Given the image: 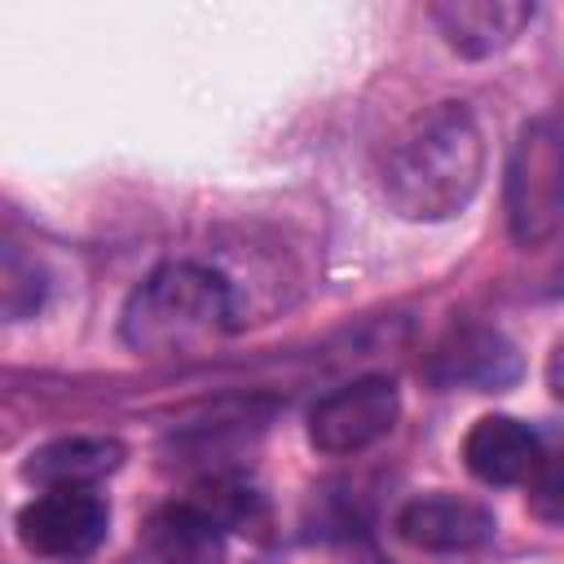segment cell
Here are the masks:
<instances>
[{
  "instance_id": "obj_1",
  "label": "cell",
  "mask_w": 564,
  "mask_h": 564,
  "mask_svg": "<svg viewBox=\"0 0 564 564\" xmlns=\"http://www.w3.org/2000/svg\"><path fill=\"white\" fill-rule=\"evenodd\" d=\"M485 137L463 101L423 110L388 150L383 198L401 220H454L480 189Z\"/></svg>"
},
{
  "instance_id": "obj_2",
  "label": "cell",
  "mask_w": 564,
  "mask_h": 564,
  "mask_svg": "<svg viewBox=\"0 0 564 564\" xmlns=\"http://www.w3.org/2000/svg\"><path fill=\"white\" fill-rule=\"evenodd\" d=\"M234 326L229 282L194 260L159 264L123 304L119 339L145 357L194 352Z\"/></svg>"
},
{
  "instance_id": "obj_3",
  "label": "cell",
  "mask_w": 564,
  "mask_h": 564,
  "mask_svg": "<svg viewBox=\"0 0 564 564\" xmlns=\"http://www.w3.org/2000/svg\"><path fill=\"white\" fill-rule=\"evenodd\" d=\"M507 229L516 247H542L564 229V123L529 119L507 159Z\"/></svg>"
},
{
  "instance_id": "obj_4",
  "label": "cell",
  "mask_w": 564,
  "mask_h": 564,
  "mask_svg": "<svg viewBox=\"0 0 564 564\" xmlns=\"http://www.w3.org/2000/svg\"><path fill=\"white\" fill-rule=\"evenodd\" d=\"M106 529H110V507L101 502V494H93V485L44 489L18 511V542L31 555L57 564L88 560L106 542Z\"/></svg>"
},
{
  "instance_id": "obj_5",
  "label": "cell",
  "mask_w": 564,
  "mask_h": 564,
  "mask_svg": "<svg viewBox=\"0 0 564 564\" xmlns=\"http://www.w3.org/2000/svg\"><path fill=\"white\" fill-rule=\"evenodd\" d=\"M401 392L388 375H361L308 410V441L322 454H357L392 432Z\"/></svg>"
},
{
  "instance_id": "obj_6",
  "label": "cell",
  "mask_w": 564,
  "mask_h": 564,
  "mask_svg": "<svg viewBox=\"0 0 564 564\" xmlns=\"http://www.w3.org/2000/svg\"><path fill=\"white\" fill-rule=\"evenodd\" d=\"M427 383L436 388H471V392H507L520 383L524 361L516 352V344L498 330L485 326H463L454 335H445L427 366H423Z\"/></svg>"
},
{
  "instance_id": "obj_7",
  "label": "cell",
  "mask_w": 564,
  "mask_h": 564,
  "mask_svg": "<svg viewBox=\"0 0 564 564\" xmlns=\"http://www.w3.org/2000/svg\"><path fill=\"white\" fill-rule=\"evenodd\" d=\"M494 529H498L494 511L463 494H423L397 511V538L405 546L432 551V555L471 551V546L489 542Z\"/></svg>"
},
{
  "instance_id": "obj_8",
  "label": "cell",
  "mask_w": 564,
  "mask_h": 564,
  "mask_svg": "<svg viewBox=\"0 0 564 564\" xmlns=\"http://www.w3.org/2000/svg\"><path fill=\"white\" fill-rule=\"evenodd\" d=\"M533 4L529 0H445L432 4L427 18L441 31V40L458 53V57H494L507 44H516V35L533 22Z\"/></svg>"
},
{
  "instance_id": "obj_9",
  "label": "cell",
  "mask_w": 564,
  "mask_h": 564,
  "mask_svg": "<svg viewBox=\"0 0 564 564\" xmlns=\"http://www.w3.org/2000/svg\"><path fill=\"white\" fill-rule=\"evenodd\" d=\"M542 458L538 432L511 414H485L463 436V463L485 485H529Z\"/></svg>"
},
{
  "instance_id": "obj_10",
  "label": "cell",
  "mask_w": 564,
  "mask_h": 564,
  "mask_svg": "<svg viewBox=\"0 0 564 564\" xmlns=\"http://www.w3.org/2000/svg\"><path fill=\"white\" fill-rule=\"evenodd\" d=\"M154 564H225V529L194 502H167L145 520Z\"/></svg>"
},
{
  "instance_id": "obj_11",
  "label": "cell",
  "mask_w": 564,
  "mask_h": 564,
  "mask_svg": "<svg viewBox=\"0 0 564 564\" xmlns=\"http://www.w3.org/2000/svg\"><path fill=\"white\" fill-rule=\"evenodd\" d=\"M123 445L115 436H62L26 454L22 476L40 489H62V485H97L101 476L119 471Z\"/></svg>"
},
{
  "instance_id": "obj_12",
  "label": "cell",
  "mask_w": 564,
  "mask_h": 564,
  "mask_svg": "<svg viewBox=\"0 0 564 564\" xmlns=\"http://www.w3.org/2000/svg\"><path fill=\"white\" fill-rule=\"evenodd\" d=\"M0 304H4V317L9 322H22L31 317L40 304H44V273L31 256H22L18 242L4 247V264H0Z\"/></svg>"
},
{
  "instance_id": "obj_13",
  "label": "cell",
  "mask_w": 564,
  "mask_h": 564,
  "mask_svg": "<svg viewBox=\"0 0 564 564\" xmlns=\"http://www.w3.org/2000/svg\"><path fill=\"white\" fill-rule=\"evenodd\" d=\"M189 502H194V507H203L220 529L251 524V520L260 516V494H256L251 485L234 480V476H207V480L194 489V498H189Z\"/></svg>"
},
{
  "instance_id": "obj_14",
  "label": "cell",
  "mask_w": 564,
  "mask_h": 564,
  "mask_svg": "<svg viewBox=\"0 0 564 564\" xmlns=\"http://www.w3.org/2000/svg\"><path fill=\"white\" fill-rule=\"evenodd\" d=\"M524 502H529V516H533V520H542V524H564V449L551 454V458H542V467H538L533 480H529Z\"/></svg>"
},
{
  "instance_id": "obj_15",
  "label": "cell",
  "mask_w": 564,
  "mask_h": 564,
  "mask_svg": "<svg viewBox=\"0 0 564 564\" xmlns=\"http://www.w3.org/2000/svg\"><path fill=\"white\" fill-rule=\"evenodd\" d=\"M546 388L555 401H564V335L551 344V357H546Z\"/></svg>"
}]
</instances>
